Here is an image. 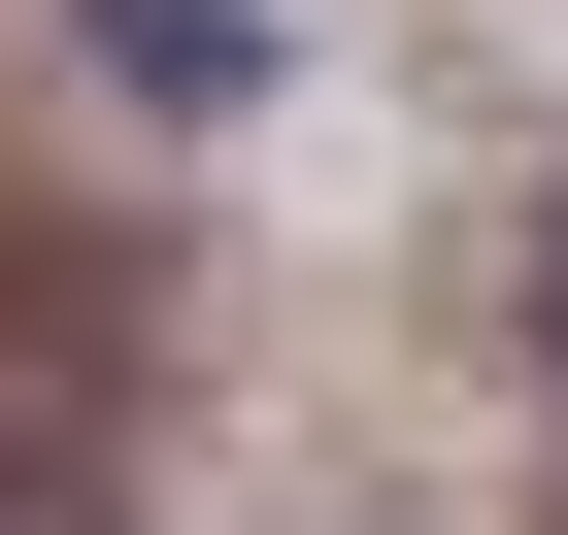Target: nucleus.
<instances>
[{
  "label": "nucleus",
  "mask_w": 568,
  "mask_h": 535,
  "mask_svg": "<svg viewBox=\"0 0 568 535\" xmlns=\"http://www.w3.org/2000/svg\"><path fill=\"white\" fill-rule=\"evenodd\" d=\"M535 535H568V502H535Z\"/></svg>",
  "instance_id": "2"
},
{
  "label": "nucleus",
  "mask_w": 568,
  "mask_h": 535,
  "mask_svg": "<svg viewBox=\"0 0 568 535\" xmlns=\"http://www.w3.org/2000/svg\"><path fill=\"white\" fill-rule=\"evenodd\" d=\"M535 369H568V201H535Z\"/></svg>",
  "instance_id": "1"
}]
</instances>
